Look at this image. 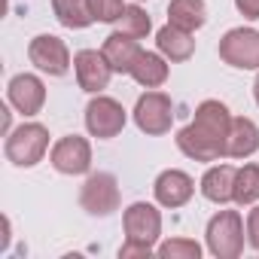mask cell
<instances>
[{
	"mask_svg": "<svg viewBox=\"0 0 259 259\" xmlns=\"http://www.w3.org/2000/svg\"><path fill=\"white\" fill-rule=\"evenodd\" d=\"M119 28L122 34H132V37H147L150 34V16L141 10V7H125L122 19H119Z\"/></svg>",
	"mask_w": 259,
	"mask_h": 259,
	"instance_id": "obj_22",
	"label": "cell"
},
{
	"mask_svg": "<svg viewBox=\"0 0 259 259\" xmlns=\"http://www.w3.org/2000/svg\"><path fill=\"white\" fill-rule=\"evenodd\" d=\"M52 165L55 171L61 174H85L89 165H92V150L82 138L70 135V138H61L55 147H52Z\"/></svg>",
	"mask_w": 259,
	"mask_h": 259,
	"instance_id": "obj_11",
	"label": "cell"
},
{
	"mask_svg": "<svg viewBox=\"0 0 259 259\" xmlns=\"http://www.w3.org/2000/svg\"><path fill=\"white\" fill-rule=\"evenodd\" d=\"M132 76H135L141 85L156 89V85H162V82L168 79V64H165L156 52H141L138 61H135V67H132Z\"/></svg>",
	"mask_w": 259,
	"mask_h": 259,
	"instance_id": "obj_19",
	"label": "cell"
},
{
	"mask_svg": "<svg viewBox=\"0 0 259 259\" xmlns=\"http://www.w3.org/2000/svg\"><path fill=\"white\" fill-rule=\"evenodd\" d=\"M79 204L95 213V217H107L119 207V186H116V177L113 174H92L82 186V195H79Z\"/></svg>",
	"mask_w": 259,
	"mask_h": 259,
	"instance_id": "obj_6",
	"label": "cell"
},
{
	"mask_svg": "<svg viewBox=\"0 0 259 259\" xmlns=\"http://www.w3.org/2000/svg\"><path fill=\"white\" fill-rule=\"evenodd\" d=\"M235 168L232 165H217L204 174L201 180V192L207 201H217V204H226L232 201V192H235Z\"/></svg>",
	"mask_w": 259,
	"mask_h": 259,
	"instance_id": "obj_17",
	"label": "cell"
},
{
	"mask_svg": "<svg viewBox=\"0 0 259 259\" xmlns=\"http://www.w3.org/2000/svg\"><path fill=\"white\" fill-rule=\"evenodd\" d=\"M43 101H46V89H43V82H40L34 73H19V76H13V82H10V104H13L19 113L34 116V113L43 110Z\"/></svg>",
	"mask_w": 259,
	"mask_h": 259,
	"instance_id": "obj_12",
	"label": "cell"
},
{
	"mask_svg": "<svg viewBox=\"0 0 259 259\" xmlns=\"http://www.w3.org/2000/svg\"><path fill=\"white\" fill-rule=\"evenodd\" d=\"M85 128L95 138H116L125 128V110L113 98H95L85 107Z\"/></svg>",
	"mask_w": 259,
	"mask_h": 259,
	"instance_id": "obj_8",
	"label": "cell"
},
{
	"mask_svg": "<svg viewBox=\"0 0 259 259\" xmlns=\"http://www.w3.org/2000/svg\"><path fill=\"white\" fill-rule=\"evenodd\" d=\"M101 52H104V58L110 61V67H113L116 73H132V67H135V61H138V55H141L144 49L138 46V37L116 31V34L107 37V43H104Z\"/></svg>",
	"mask_w": 259,
	"mask_h": 259,
	"instance_id": "obj_13",
	"label": "cell"
},
{
	"mask_svg": "<svg viewBox=\"0 0 259 259\" xmlns=\"http://www.w3.org/2000/svg\"><path fill=\"white\" fill-rule=\"evenodd\" d=\"M259 150V128L250 122V119H232V128H229V141H226V156H235V159H247Z\"/></svg>",
	"mask_w": 259,
	"mask_h": 259,
	"instance_id": "obj_15",
	"label": "cell"
},
{
	"mask_svg": "<svg viewBox=\"0 0 259 259\" xmlns=\"http://www.w3.org/2000/svg\"><path fill=\"white\" fill-rule=\"evenodd\" d=\"M247 238H250L253 250H259V207H253L247 213Z\"/></svg>",
	"mask_w": 259,
	"mask_h": 259,
	"instance_id": "obj_25",
	"label": "cell"
},
{
	"mask_svg": "<svg viewBox=\"0 0 259 259\" xmlns=\"http://www.w3.org/2000/svg\"><path fill=\"white\" fill-rule=\"evenodd\" d=\"M135 122L141 132L147 135H165L171 122H174V104L168 95L162 92H147L138 98V107H135Z\"/></svg>",
	"mask_w": 259,
	"mask_h": 259,
	"instance_id": "obj_5",
	"label": "cell"
},
{
	"mask_svg": "<svg viewBox=\"0 0 259 259\" xmlns=\"http://www.w3.org/2000/svg\"><path fill=\"white\" fill-rule=\"evenodd\" d=\"M31 61L46 70L49 76H64L67 67H70V52L64 46V40H58L55 34H40L31 40V49H28Z\"/></svg>",
	"mask_w": 259,
	"mask_h": 259,
	"instance_id": "obj_7",
	"label": "cell"
},
{
	"mask_svg": "<svg viewBox=\"0 0 259 259\" xmlns=\"http://www.w3.org/2000/svg\"><path fill=\"white\" fill-rule=\"evenodd\" d=\"M204 0H171L168 7V22L183 28V31H198L204 25Z\"/></svg>",
	"mask_w": 259,
	"mask_h": 259,
	"instance_id": "obj_18",
	"label": "cell"
},
{
	"mask_svg": "<svg viewBox=\"0 0 259 259\" xmlns=\"http://www.w3.org/2000/svg\"><path fill=\"white\" fill-rule=\"evenodd\" d=\"M52 10L64 28H89L95 22L89 0H52Z\"/></svg>",
	"mask_w": 259,
	"mask_h": 259,
	"instance_id": "obj_20",
	"label": "cell"
},
{
	"mask_svg": "<svg viewBox=\"0 0 259 259\" xmlns=\"http://www.w3.org/2000/svg\"><path fill=\"white\" fill-rule=\"evenodd\" d=\"M159 256H162V259H198V256H201V247H198L195 241L177 238V241L162 244V247H159Z\"/></svg>",
	"mask_w": 259,
	"mask_h": 259,
	"instance_id": "obj_23",
	"label": "cell"
},
{
	"mask_svg": "<svg viewBox=\"0 0 259 259\" xmlns=\"http://www.w3.org/2000/svg\"><path fill=\"white\" fill-rule=\"evenodd\" d=\"M229 128H232V116H229L226 104L204 101V104H198L192 125L180 128L177 147L195 162H217L220 156H226Z\"/></svg>",
	"mask_w": 259,
	"mask_h": 259,
	"instance_id": "obj_1",
	"label": "cell"
},
{
	"mask_svg": "<svg viewBox=\"0 0 259 259\" xmlns=\"http://www.w3.org/2000/svg\"><path fill=\"white\" fill-rule=\"evenodd\" d=\"M89 10L98 22H119L125 13L122 0H89Z\"/></svg>",
	"mask_w": 259,
	"mask_h": 259,
	"instance_id": "obj_24",
	"label": "cell"
},
{
	"mask_svg": "<svg viewBox=\"0 0 259 259\" xmlns=\"http://www.w3.org/2000/svg\"><path fill=\"white\" fill-rule=\"evenodd\" d=\"M156 201L159 204H165V207H180V204H186L189 198H192V177L189 174H183V171H165V174H159V180H156Z\"/></svg>",
	"mask_w": 259,
	"mask_h": 259,
	"instance_id": "obj_14",
	"label": "cell"
},
{
	"mask_svg": "<svg viewBox=\"0 0 259 259\" xmlns=\"http://www.w3.org/2000/svg\"><path fill=\"white\" fill-rule=\"evenodd\" d=\"M73 67H76V82H79V89H85V92H101V89H107L110 73H113V67H110V61L104 58V52H95V49H82V52L73 58Z\"/></svg>",
	"mask_w": 259,
	"mask_h": 259,
	"instance_id": "obj_10",
	"label": "cell"
},
{
	"mask_svg": "<svg viewBox=\"0 0 259 259\" xmlns=\"http://www.w3.org/2000/svg\"><path fill=\"white\" fill-rule=\"evenodd\" d=\"M162 232V217L153 204L147 201H138L125 210V235L132 244H144V247H153L156 238Z\"/></svg>",
	"mask_w": 259,
	"mask_h": 259,
	"instance_id": "obj_9",
	"label": "cell"
},
{
	"mask_svg": "<svg viewBox=\"0 0 259 259\" xmlns=\"http://www.w3.org/2000/svg\"><path fill=\"white\" fill-rule=\"evenodd\" d=\"M256 198H259V168H256V165H244V168H238V174H235L232 201H238V204H253Z\"/></svg>",
	"mask_w": 259,
	"mask_h": 259,
	"instance_id": "obj_21",
	"label": "cell"
},
{
	"mask_svg": "<svg viewBox=\"0 0 259 259\" xmlns=\"http://www.w3.org/2000/svg\"><path fill=\"white\" fill-rule=\"evenodd\" d=\"M207 247L220 259H235L244 250V226L235 210H220L207 223Z\"/></svg>",
	"mask_w": 259,
	"mask_h": 259,
	"instance_id": "obj_3",
	"label": "cell"
},
{
	"mask_svg": "<svg viewBox=\"0 0 259 259\" xmlns=\"http://www.w3.org/2000/svg\"><path fill=\"white\" fill-rule=\"evenodd\" d=\"M156 43H159V52H162L165 58H171V61H186V58L195 52L192 34L183 31V28H177V25H171V22L156 34Z\"/></svg>",
	"mask_w": 259,
	"mask_h": 259,
	"instance_id": "obj_16",
	"label": "cell"
},
{
	"mask_svg": "<svg viewBox=\"0 0 259 259\" xmlns=\"http://www.w3.org/2000/svg\"><path fill=\"white\" fill-rule=\"evenodd\" d=\"M49 147V132L37 122H28V125H19L16 132L7 135V159L19 168H31L43 159Z\"/></svg>",
	"mask_w": 259,
	"mask_h": 259,
	"instance_id": "obj_2",
	"label": "cell"
},
{
	"mask_svg": "<svg viewBox=\"0 0 259 259\" xmlns=\"http://www.w3.org/2000/svg\"><path fill=\"white\" fill-rule=\"evenodd\" d=\"M235 7L241 10V16H247V19H259V0H235Z\"/></svg>",
	"mask_w": 259,
	"mask_h": 259,
	"instance_id": "obj_27",
	"label": "cell"
},
{
	"mask_svg": "<svg viewBox=\"0 0 259 259\" xmlns=\"http://www.w3.org/2000/svg\"><path fill=\"white\" fill-rule=\"evenodd\" d=\"M253 95H256V104H259V76H256V85H253Z\"/></svg>",
	"mask_w": 259,
	"mask_h": 259,
	"instance_id": "obj_28",
	"label": "cell"
},
{
	"mask_svg": "<svg viewBox=\"0 0 259 259\" xmlns=\"http://www.w3.org/2000/svg\"><path fill=\"white\" fill-rule=\"evenodd\" d=\"M150 253H153V247L132 244V241H125V244H122V250H119V256H122V259H128V256H150Z\"/></svg>",
	"mask_w": 259,
	"mask_h": 259,
	"instance_id": "obj_26",
	"label": "cell"
},
{
	"mask_svg": "<svg viewBox=\"0 0 259 259\" xmlns=\"http://www.w3.org/2000/svg\"><path fill=\"white\" fill-rule=\"evenodd\" d=\"M220 58L232 67L253 70L259 67V31L253 28H235L220 40Z\"/></svg>",
	"mask_w": 259,
	"mask_h": 259,
	"instance_id": "obj_4",
	"label": "cell"
}]
</instances>
